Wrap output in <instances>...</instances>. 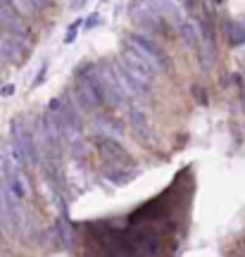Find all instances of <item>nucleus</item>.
Wrapping results in <instances>:
<instances>
[{
    "instance_id": "nucleus-1",
    "label": "nucleus",
    "mask_w": 245,
    "mask_h": 257,
    "mask_svg": "<svg viewBox=\"0 0 245 257\" xmlns=\"http://www.w3.org/2000/svg\"><path fill=\"white\" fill-rule=\"evenodd\" d=\"M127 43L131 48H136L138 53L146 57V60L153 64L157 72H160V69H169V67H172V62H169V55H167V53H164L162 48L157 46V43H155V41L148 36V34H143V31H134V34H129Z\"/></svg>"
},
{
    "instance_id": "nucleus-2",
    "label": "nucleus",
    "mask_w": 245,
    "mask_h": 257,
    "mask_svg": "<svg viewBox=\"0 0 245 257\" xmlns=\"http://www.w3.org/2000/svg\"><path fill=\"white\" fill-rule=\"evenodd\" d=\"M119 62L127 67V72L136 79V81H141L143 86H150L155 79V74H157V69H155L153 64L148 62L146 57L138 53L136 48H131L127 43L124 46V50H121V55H119Z\"/></svg>"
},
{
    "instance_id": "nucleus-3",
    "label": "nucleus",
    "mask_w": 245,
    "mask_h": 257,
    "mask_svg": "<svg viewBox=\"0 0 245 257\" xmlns=\"http://www.w3.org/2000/svg\"><path fill=\"white\" fill-rule=\"evenodd\" d=\"M10 134H12V146H17V150L22 153L27 165H38V146L34 141L31 128H27L22 117H15L10 121Z\"/></svg>"
},
{
    "instance_id": "nucleus-4",
    "label": "nucleus",
    "mask_w": 245,
    "mask_h": 257,
    "mask_svg": "<svg viewBox=\"0 0 245 257\" xmlns=\"http://www.w3.org/2000/svg\"><path fill=\"white\" fill-rule=\"evenodd\" d=\"M74 95H76V100H79V105H81V110L98 112V110L105 107L102 95L95 91L93 81L88 79V74H86V64H83L81 69H76V79H74Z\"/></svg>"
},
{
    "instance_id": "nucleus-5",
    "label": "nucleus",
    "mask_w": 245,
    "mask_h": 257,
    "mask_svg": "<svg viewBox=\"0 0 245 257\" xmlns=\"http://www.w3.org/2000/svg\"><path fill=\"white\" fill-rule=\"evenodd\" d=\"M112 67V74H114V81H117L119 91L124 95V100H143L148 98V88L150 86H143L141 81H136L131 74L127 72V67L121 62H109Z\"/></svg>"
},
{
    "instance_id": "nucleus-6",
    "label": "nucleus",
    "mask_w": 245,
    "mask_h": 257,
    "mask_svg": "<svg viewBox=\"0 0 245 257\" xmlns=\"http://www.w3.org/2000/svg\"><path fill=\"white\" fill-rule=\"evenodd\" d=\"M93 143L98 146L100 155H102V160L107 162V167H127V165H134V160H131V155H129L124 148L119 146L117 138L112 136H95L93 138Z\"/></svg>"
},
{
    "instance_id": "nucleus-7",
    "label": "nucleus",
    "mask_w": 245,
    "mask_h": 257,
    "mask_svg": "<svg viewBox=\"0 0 245 257\" xmlns=\"http://www.w3.org/2000/svg\"><path fill=\"white\" fill-rule=\"evenodd\" d=\"M129 17H131V22H134V24H136L143 34H148V36H150V34H160V31L164 29V19H160L157 15H153L150 10H146L141 3H138V0L131 5V10H129Z\"/></svg>"
},
{
    "instance_id": "nucleus-8",
    "label": "nucleus",
    "mask_w": 245,
    "mask_h": 257,
    "mask_svg": "<svg viewBox=\"0 0 245 257\" xmlns=\"http://www.w3.org/2000/svg\"><path fill=\"white\" fill-rule=\"evenodd\" d=\"M146 10H150L153 15L160 19H167L172 24H181L183 22V10L174 3V0H138Z\"/></svg>"
},
{
    "instance_id": "nucleus-9",
    "label": "nucleus",
    "mask_w": 245,
    "mask_h": 257,
    "mask_svg": "<svg viewBox=\"0 0 245 257\" xmlns=\"http://www.w3.org/2000/svg\"><path fill=\"white\" fill-rule=\"evenodd\" d=\"M5 186L19 200H24L27 195H31V181H29V176L15 165H5Z\"/></svg>"
},
{
    "instance_id": "nucleus-10",
    "label": "nucleus",
    "mask_w": 245,
    "mask_h": 257,
    "mask_svg": "<svg viewBox=\"0 0 245 257\" xmlns=\"http://www.w3.org/2000/svg\"><path fill=\"white\" fill-rule=\"evenodd\" d=\"M0 55L10 60L12 64H22L27 60V46H22V41L15 36H0Z\"/></svg>"
},
{
    "instance_id": "nucleus-11",
    "label": "nucleus",
    "mask_w": 245,
    "mask_h": 257,
    "mask_svg": "<svg viewBox=\"0 0 245 257\" xmlns=\"http://www.w3.org/2000/svg\"><path fill=\"white\" fill-rule=\"evenodd\" d=\"M0 29L8 31L10 36H15V38L27 36V31H24V27H22L17 12H15L12 5H8V3H0Z\"/></svg>"
},
{
    "instance_id": "nucleus-12",
    "label": "nucleus",
    "mask_w": 245,
    "mask_h": 257,
    "mask_svg": "<svg viewBox=\"0 0 245 257\" xmlns=\"http://www.w3.org/2000/svg\"><path fill=\"white\" fill-rule=\"evenodd\" d=\"M129 124L134 126V131H136L143 141L153 143V128H150V121H148L146 112H141L138 107H129Z\"/></svg>"
},
{
    "instance_id": "nucleus-13",
    "label": "nucleus",
    "mask_w": 245,
    "mask_h": 257,
    "mask_svg": "<svg viewBox=\"0 0 245 257\" xmlns=\"http://www.w3.org/2000/svg\"><path fill=\"white\" fill-rule=\"evenodd\" d=\"M105 176H107L114 186H124V184H131L134 179H138V176H141V169L134 167L131 172H127V167H107V169H105Z\"/></svg>"
},
{
    "instance_id": "nucleus-14",
    "label": "nucleus",
    "mask_w": 245,
    "mask_h": 257,
    "mask_svg": "<svg viewBox=\"0 0 245 257\" xmlns=\"http://www.w3.org/2000/svg\"><path fill=\"white\" fill-rule=\"evenodd\" d=\"M55 238H57V243L67 250L74 245V231H72L69 217H60V219H57V224H55Z\"/></svg>"
},
{
    "instance_id": "nucleus-15",
    "label": "nucleus",
    "mask_w": 245,
    "mask_h": 257,
    "mask_svg": "<svg viewBox=\"0 0 245 257\" xmlns=\"http://www.w3.org/2000/svg\"><path fill=\"white\" fill-rule=\"evenodd\" d=\"M217 62V43L214 41H202V50H200V64L202 69L209 72L212 67Z\"/></svg>"
},
{
    "instance_id": "nucleus-16",
    "label": "nucleus",
    "mask_w": 245,
    "mask_h": 257,
    "mask_svg": "<svg viewBox=\"0 0 245 257\" xmlns=\"http://www.w3.org/2000/svg\"><path fill=\"white\" fill-rule=\"evenodd\" d=\"M179 29H181L183 43H186L188 48H198V43H200V29H198V24H193V22H181V24H179Z\"/></svg>"
},
{
    "instance_id": "nucleus-17",
    "label": "nucleus",
    "mask_w": 245,
    "mask_h": 257,
    "mask_svg": "<svg viewBox=\"0 0 245 257\" xmlns=\"http://www.w3.org/2000/svg\"><path fill=\"white\" fill-rule=\"evenodd\" d=\"M98 131H102L105 136H121L124 134V124L107 114V117H100L98 119Z\"/></svg>"
},
{
    "instance_id": "nucleus-18",
    "label": "nucleus",
    "mask_w": 245,
    "mask_h": 257,
    "mask_svg": "<svg viewBox=\"0 0 245 257\" xmlns=\"http://www.w3.org/2000/svg\"><path fill=\"white\" fill-rule=\"evenodd\" d=\"M226 34H228V46L236 48L245 43V24H236V22H228L226 24Z\"/></svg>"
},
{
    "instance_id": "nucleus-19",
    "label": "nucleus",
    "mask_w": 245,
    "mask_h": 257,
    "mask_svg": "<svg viewBox=\"0 0 245 257\" xmlns=\"http://www.w3.org/2000/svg\"><path fill=\"white\" fill-rule=\"evenodd\" d=\"M79 29H81V19H74L72 27L67 29V34H64V46H72L74 41H76V36H79Z\"/></svg>"
},
{
    "instance_id": "nucleus-20",
    "label": "nucleus",
    "mask_w": 245,
    "mask_h": 257,
    "mask_svg": "<svg viewBox=\"0 0 245 257\" xmlns=\"http://www.w3.org/2000/svg\"><path fill=\"white\" fill-rule=\"evenodd\" d=\"M48 69H50V62H43L41 64V69H38V74H36V79H34V81H31V86H29V88H31V91H34V88H38V86H41V83L46 81L48 79Z\"/></svg>"
},
{
    "instance_id": "nucleus-21",
    "label": "nucleus",
    "mask_w": 245,
    "mask_h": 257,
    "mask_svg": "<svg viewBox=\"0 0 245 257\" xmlns=\"http://www.w3.org/2000/svg\"><path fill=\"white\" fill-rule=\"evenodd\" d=\"M100 24H102V17H100V12H93V15H88V17L81 22V27L86 29V31H91V29L100 27Z\"/></svg>"
},
{
    "instance_id": "nucleus-22",
    "label": "nucleus",
    "mask_w": 245,
    "mask_h": 257,
    "mask_svg": "<svg viewBox=\"0 0 245 257\" xmlns=\"http://www.w3.org/2000/svg\"><path fill=\"white\" fill-rule=\"evenodd\" d=\"M193 93H195V98H198L200 105H207V102H209L207 91H205V88H200V86H193Z\"/></svg>"
},
{
    "instance_id": "nucleus-23",
    "label": "nucleus",
    "mask_w": 245,
    "mask_h": 257,
    "mask_svg": "<svg viewBox=\"0 0 245 257\" xmlns=\"http://www.w3.org/2000/svg\"><path fill=\"white\" fill-rule=\"evenodd\" d=\"M231 83H236L238 88L243 91V88H245V76L240 72H231Z\"/></svg>"
},
{
    "instance_id": "nucleus-24",
    "label": "nucleus",
    "mask_w": 245,
    "mask_h": 257,
    "mask_svg": "<svg viewBox=\"0 0 245 257\" xmlns=\"http://www.w3.org/2000/svg\"><path fill=\"white\" fill-rule=\"evenodd\" d=\"M0 95H3V98H10V95H15V86H12V83L3 86V88H0Z\"/></svg>"
},
{
    "instance_id": "nucleus-25",
    "label": "nucleus",
    "mask_w": 245,
    "mask_h": 257,
    "mask_svg": "<svg viewBox=\"0 0 245 257\" xmlns=\"http://www.w3.org/2000/svg\"><path fill=\"white\" fill-rule=\"evenodd\" d=\"M240 107H243V112H245V88L240 91Z\"/></svg>"
},
{
    "instance_id": "nucleus-26",
    "label": "nucleus",
    "mask_w": 245,
    "mask_h": 257,
    "mask_svg": "<svg viewBox=\"0 0 245 257\" xmlns=\"http://www.w3.org/2000/svg\"><path fill=\"white\" fill-rule=\"evenodd\" d=\"M217 3H224V0H217Z\"/></svg>"
}]
</instances>
